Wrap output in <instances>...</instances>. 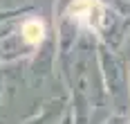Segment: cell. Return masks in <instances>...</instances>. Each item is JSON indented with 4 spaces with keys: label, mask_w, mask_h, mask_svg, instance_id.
I'll use <instances>...</instances> for the list:
<instances>
[{
    "label": "cell",
    "mask_w": 130,
    "mask_h": 124,
    "mask_svg": "<svg viewBox=\"0 0 130 124\" xmlns=\"http://www.w3.org/2000/svg\"><path fill=\"white\" fill-rule=\"evenodd\" d=\"M101 124H130V117H123V115H110L105 122Z\"/></svg>",
    "instance_id": "6"
},
{
    "label": "cell",
    "mask_w": 130,
    "mask_h": 124,
    "mask_svg": "<svg viewBox=\"0 0 130 124\" xmlns=\"http://www.w3.org/2000/svg\"><path fill=\"white\" fill-rule=\"evenodd\" d=\"M29 59L0 63V124L23 122L25 120V115L20 113L23 106L38 110L45 104L31 88Z\"/></svg>",
    "instance_id": "2"
},
{
    "label": "cell",
    "mask_w": 130,
    "mask_h": 124,
    "mask_svg": "<svg viewBox=\"0 0 130 124\" xmlns=\"http://www.w3.org/2000/svg\"><path fill=\"white\" fill-rule=\"evenodd\" d=\"M112 7H117V9H119V11H121L123 16H128V18H130V2H123V0H115V5H112Z\"/></svg>",
    "instance_id": "7"
},
{
    "label": "cell",
    "mask_w": 130,
    "mask_h": 124,
    "mask_svg": "<svg viewBox=\"0 0 130 124\" xmlns=\"http://www.w3.org/2000/svg\"><path fill=\"white\" fill-rule=\"evenodd\" d=\"M5 5H7V0H0V9H7Z\"/></svg>",
    "instance_id": "8"
},
{
    "label": "cell",
    "mask_w": 130,
    "mask_h": 124,
    "mask_svg": "<svg viewBox=\"0 0 130 124\" xmlns=\"http://www.w3.org/2000/svg\"><path fill=\"white\" fill-rule=\"evenodd\" d=\"M58 43V75L70 99L74 124H101L112 115L99 59V36L54 14Z\"/></svg>",
    "instance_id": "1"
},
{
    "label": "cell",
    "mask_w": 130,
    "mask_h": 124,
    "mask_svg": "<svg viewBox=\"0 0 130 124\" xmlns=\"http://www.w3.org/2000/svg\"><path fill=\"white\" fill-rule=\"evenodd\" d=\"M99 59L103 70V81L108 99L112 106V115L130 117V61L121 50H112L108 45H99Z\"/></svg>",
    "instance_id": "3"
},
{
    "label": "cell",
    "mask_w": 130,
    "mask_h": 124,
    "mask_svg": "<svg viewBox=\"0 0 130 124\" xmlns=\"http://www.w3.org/2000/svg\"><path fill=\"white\" fill-rule=\"evenodd\" d=\"M34 11H38L36 7H31V5H23V7H7V9H0V29L5 27V25H9L11 20L16 18H23L27 14H34Z\"/></svg>",
    "instance_id": "5"
},
{
    "label": "cell",
    "mask_w": 130,
    "mask_h": 124,
    "mask_svg": "<svg viewBox=\"0 0 130 124\" xmlns=\"http://www.w3.org/2000/svg\"><path fill=\"white\" fill-rule=\"evenodd\" d=\"M67 115H70V99H67V93H61L47 99L34 115L25 117L18 124H63Z\"/></svg>",
    "instance_id": "4"
},
{
    "label": "cell",
    "mask_w": 130,
    "mask_h": 124,
    "mask_svg": "<svg viewBox=\"0 0 130 124\" xmlns=\"http://www.w3.org/2000/svg\"><path fill=\"white\" fill-rule=\"evenodd\" d=\"M123 2H130V0H123Z\"/></svg>",
    "instance_id": "9"
}]
</instances>
